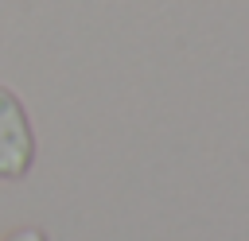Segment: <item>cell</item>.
<instances>
[{
    "label": "cell",
    "instance_id": "cell-1",
    "mask_svg": "<svg viewBox=\"0 0 249 241\" xmlns=\"http://www.w3.org/2000/svg\"><path fill=\"white\" fill-rule=\"evenodd\" d=\"M35 163V132H31V117L23 109V101L0 86V179L4 183H19L27 179Z\"/></svg>",
    "mask_w": 249,
    "mask_h": 241
},
{
    "label": "cell",
    "instance_id": "cell-2",
    "mask_svg": "<svg viewBox=\"0 0 249 241\" xmlns=\"http://www.w3.org/2000/svg\"><path fill=\"white\" fill-rule=\"evenodd\" d=\"M0 241H47V233L35 229V225H23V229H12V233L0 237Z\"/></svg>",
    "mask_w": 249,
    "mask_h": 241
}]
</instances>
